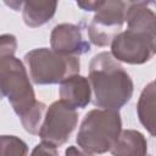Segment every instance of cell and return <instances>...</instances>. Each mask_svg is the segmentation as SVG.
<instances>
[{"label":"cell","mask_w":156,"mask_h":156,"mask_svg":"<svg viewBox=\"0 0 156 156\" xmlns=\"http://www.w3.org/2000/svg\"><path fill=\"white\" fill-rule=\"evenodd\" d=\"M0 91L7 98L23 128L38 134L46 106L35 99L29 74L20 58L12 56L0 61Z\"/></svg>","instance_id":"1"},{"label":"cell","mask_w":156,"mask_h":156,"mask_svg":"<svg viewBox=\"0 0 156 156\" xmlns=\"http://www.w3.org/2000/svg\"><path fill=\"white\" fill-rule=\"evenodd\" d=\"M88 80L94 93L95 106L104 110L118 111L133 95L130 76L107 51L91 58Z\"/></svg>","instance_id":"2"},{"label":"cell","mask_w":156,"mask_h":156,"mask_svg":"<svg viewBox=\"0 0 156 156\" xmlns=\"http://www.w3.org/2000/svg\"><path fill=\"white\" fill-rule=\"evenodd\" d=\"M122 132L118 111L94 108L83 118L77 134V144L87 154H105L112 149Z\"/></svg>","instance_id":"3"},{"label":"cell","mask_w":156,"mask_h":156,"mask_svg":"<svg viewBox=\"0 0 156 156\" xmlns=\"http://www.w3.org/2000/svg\"><path fill=\"white\" fill-rule=\"evenodd\" d=\"M30 80L38 85L62 83L71 76L79 73V58L55 52L48 48L30 50L24 55Z\"/></svg>","instance_id":"4"},{"label":"cell","mask_w":156,"mask_h":156,"mask_svg":"<svg viewBox=\"0 0 156 156\" xmlns=\"http://www.w3.org/2000/svg\"><path fill=\"white\" fill-rule=\"evenodd\" d=\"M127 2L121 0L102 1L88 27L90 41L96 46H107L121 33L124 23Z\"/></svg>","instance_id":"5"},{"label":"cell","mask_w":156,"mask_h":156,"mask_svg":"<svg viewBox=\"0 0 156 156\" xmlns=\"http://www.w3.org/2000/svg\"><path fill=\"white\" fill-rule=\"evenodd\" d=\"M77 123V111L57 100L48 107L38 134L41 143L52 147H58L68 140Z\"/></svg>","instance_id":"6"},{"label":"cell","mask_w":156,"mask_h":156,"mask_svg":"<svg viewBox=\"0 0 156 156\" xmlns=\"http://www.w3.org/2000/svg\"><path fill=\"white\" fill-rule=\"evenodd\" d=\"M156 37L133 30L118 33L111 41V55L116 61L141 65L152 58L156 50Z\"/></svg>","instance_id":"7"},{"label":"cell","mask_w":156,"mask_h":156,"mask_svg":"<svg viewBox=\"0 0 156 156\" xmlns=\"http://www.w3.org/2000/svg\"><path fill=\"white\" fill-rule=\"evenodd\" d=\"M51 50L66 56H77L90 50V44L83 38L82 29L77 24H57L50 35Z\"/></svg>","instance_id":"8"},{"label":"cell","mask_w":156,"mask_h":156,"mask_svg":"<svg viewBox=\"0 0 156 156\" xmlns=\"http://www.w3.org/2000/svg\"><path fill=\"white\" fill-rule=\"evenodd\" d=\"M154 2L151 1H130L127 2L124 21H127L128 30L144 33L151 37L156 30V16L154 12Z\"/></svg>","instance_id":"9"},{"label":"cell","mask_w":156,"mask_h":156,"mask_svg":"<svg viewBox=\"0 0 156 156\" xmlns=\"http://www.w3.org/2000/svg\"><path fill=\"white\" fill-rule=\"evenodd\" d=\"M60 101L69 108H84L91 100V88L88 78L74 74L60 83Z\"/></svg>","instance_id":"10"},{"label":"cell","mask_w":156,"mask_h":156,"mask_svg":"<svg viewBox=\"0 0 156 156\" xmlns=\"http://www.w3.org/2000/svg\"><path fill=\"white\" fill-rule=\"evenodd\" d=\"M110 152L112 156H147V141L140 132L126 129L119 133Z\"/></svg>","instance_id":"11"},{"label":"cell","mask_w":156,"mask_h":156,"mask_svg":"<svg viewBox=\"0 0 156 156\" xmlns=\"http://www.w3.org/2000/svg\"><path fill=\"white\" fill-rule=\"evenodd\" d=\"M57 7L56 1H26L22 2V17L26 26L30 28L40 27L48 23L55 15Z\"/></svg>","instance_id":"12"},{"label":"cell","mask_w":156,"mask_h":156,"mask_svg":"<svg viewBox=\"0 0 156 156\" xmlns=\"http://www.w3.org/2000/svg\"><path fill=\"white\" fill-rule=\"evenodd\" d=\"M138 117L140 123L149 130L151 135H155V83L150 82L141 91L138 105Z\"/></svg>","instance_id":"13"},{"label":"cell","mask_w":156,"mask_h":156,"mask_svg":"<svg viewBox=\"0 0 156 156\" xmlns=\"http://www.w3.org/2000/svg\"><path fill=\"white\" fill-rule=\"evenodd\" d=\"M27 144L15 135H0V156H27Z\"/></svg>","instance_id":"14"},{"label":"cell","mask_w":156,"mask_h":156,"mask_svg":"<svg viewBox=\"0 0 156 156\" xmlns=\"http://www.w3.org/2000/svg\"><path fill=\"white\" fill-rule=\"evenodd\" d=\"M17 49V39L12 34L0 35V61L15 56Z\"/></svg>","instance_id":"15"},{"label":"cell","mask_w":156,"mask_h":156,"mask_svg":"<svg viewBox=\"0 0 156 156\" xmlns=\"http://www.w3.org/2000/svg\"><path fill=\"white\" fill-rule=\"evenodd\" d=\"M29 156H58V152L56 147H52L50 145H46L44 143L38 144Z\"/></svg>","instance_id":"16"},{"label":"cell","mask_w":156,"mask_h":156,"mask_svg":"<svg viewBox=\"0 0 156 156\" xmlns=\"http://www.w3.org/2000/svg\"><path fill=\"white\" fill-rule=\"evenodd\" d=\"M102 1H78L77 5L84 11H96Z\"/></svg>","instance_id":"17"},{"label":"cell","mask_w":156,"mask_h":156,"mask_svg":"<svg viewBox=\"0 0 156 156\" xmlns=\"http://www.w3.org/2000/svg\"><path fill=\"white\" fill-rule=\"evenodd\" d=\"M65 156H93V155L87 154L76 146H68L65 151Z\"/></svg>","instance_id":"18"},{"label":"cell","mask_w":156,"mask_h":156,"mask_svg":"<svg viewBox=\"0 0 156 156\" xmlns=\"http://www.w3.org/2000/svg\"><path fill=\"white\" fill-rule=\"evenodd\" d=\"M2 98H4V95H2V94H1V91H0V100H1Z\"/></svg>","instance_id":"19"}]
</instances>
